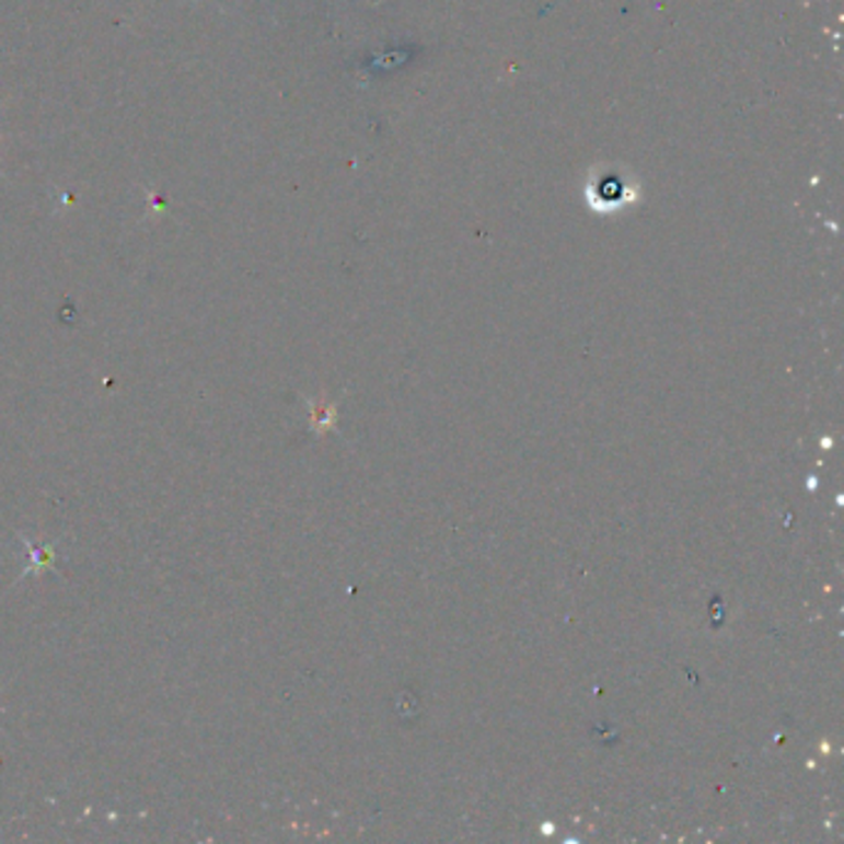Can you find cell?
<instances>
[{
  "instance_id": "2",
  "label": "cell",
  "mask_w": 844,
  "mask_h": 844,
  "mask_svg": "<svg viewBox=\"0 0 844 844\" xmlns=\"http://www.w3.org/2000/svg\"><path fill=\"white\" fill-rule=\"evenodd\" d=\"M53 563V553L47 547H41V545H33V565L35 567H47Z\"/></svg>"
},
{
  "instance_id": "1",
  "label": "cell",
  "mask_w": 844,
  "mask_h": 844,
  "mask_svg": "<svg viewBox=\"0 0 844 844\" xmlns=\"http://www.w3.org/2000/svg\"><path fill=\"white\" fill-rule=\"evenodd\" d=\"M587 206L594 208L597 213H614L627 204H634L639 198V188H632L629 182H622L620 176L604 174L600 182H592L585 188Z\"/></svg>"
},
{
  "instance_id": "3",
  "label": "cell",
  "mask_w": 844,
  "mask_h": 844,
  "mask_svg": "<svg viewBox=\"0 0 844 844\" xmlns=\"http://www.w3.org/2000/svg\"><path fill=\"white\" fill-rule=\"evenodd\" d=\"M0 139H3V137H0Z\"/></svg>"
}]
</instances>
